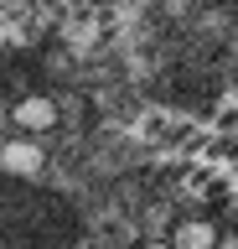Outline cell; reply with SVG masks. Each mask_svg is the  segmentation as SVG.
<instances>
[{"mask_svg":"<svg viewBox=\"0 0 238 249\" xmlns=\"http://www.w3.org/2000/svg\"><path fill=\"white\" fill-rule=\"evenodd\" d=\"M11 120H16L26 135H42V130L57 124V104H52L47 93H32V99H21V104L11 109Z\"/></svg>","mask_w":238,"mask_h":249,"instance_id":"cell-3","label":"cell"},{"mask_svg":"<svg viewBox=\"0 0 238 249\" xmlns=\"http://www.w3.org/2000/svg\"><path fill=\"white\" fill-rule=\"evenodd\" d=\"M78 213L73 202L36 182L0 177V249H73Z\"/></svg>","mask_w":238,"mask_h":249,"instance_id":"cell-1","label":"cell"},{"mask_svg":"<svg viewBox=\"0 0 238 249\" xmlns=\"http://www.w3.org/2000/svg\"><path fill=\"white\" fill-rule=\"evenodd\" d=\"M222 229L212 223V218H181L171 229V249H218Z\"/></svg>","mask_w":238,"mask_h":249,"instance_id":"cell-4","label":"cell"},{"mask_svg":"<svg viewBox=\"0 0 238 249\" xmlns=\"http://www.w3.org/2000/svg\"><path fill=\"white\" fill-rule=\"evenodd\" d=\"M36 171H42V151H36L32 140H11V145H0V177L32 182Z\"/></svg>","mask_w":238,"mask_h":249,"instance_id":"cell-2","label":"cell"}]
</instances>
